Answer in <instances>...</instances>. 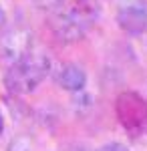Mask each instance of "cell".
<instances>
[{
	"instance_id": "cell-6",
	"label": "cell",
	"mask_w": 147,
	"mask_h": 151,
	"mask_svg": "<svg viewBox=\"0 0 147 151\" xmlns=\"http://www.w3.org/2000/svg\"><path fill=\"white\" fill-rule=\"evenodd\" d=\"M58 85L68 93H79L87 85V73L83 70V67L75 65V63H68L58 73Z\"/></svg>"
},
{
	"instance_id": "cell-1",
	"label": "cell",
	"mask_w": 147,
	"mask_h": 151,
	"mask_svg": "<svg viewBox=\"0 0 147 151\" xmlns=\"http://www.w3.org/2000/svg\"><path fill=\"white\" fill-rule=\"evenodd\" d=\"M99 14V0H58L53 8L50 28L58 40L75 42L89 32Z\"/></svg>"
},
{
	"instance_id": "cell-8",
	"label": "cell",
	"mask_w": 147,
	"mask_h": 151,
	"mask_svg": "<svg viewBox=\"0 0 147 151\" xmlns=\"http://www.w3.org/2000/svg\"><path fill=\"white\" fill-rule=\"evenodd\" d=\"M8 151H30V147H28L24 141H12Z\"/></svg>"
},
{
	"instance_id": "cell-2",
	"label": "cell",
	"mask_w": 147,
	"mask_h": 151,
	"mask_svg": "<svg viewBox=\"0 0 147 151\" xmlns=\"http://www.w3.org/2000/svg\"><path fill=\"white\" fill-rule=\"evenodd\" d=\"M48 69H50L48 57L45 52L32 48L20 63L12 65L10 69L6 70L4 83H6V87L10 89L12 93H20V95L30 93L46 79Z\"/></svg>"
},
{
	"instance_id": "cell-4",
	"label": "cell",
	"mask_w": 147,
	"mask_h": 151,
	"mask_svg": "<svg viewBox=\"0 0 147 151\" xmlns=\"http://www.w3.org/2000/svg\"><path fill=\"white\" fill-rule=\"evenodd\" d=\"M32 48V35L26 28H10L0 36V63L10 69L12 65L20 63Z\"/></svg>"
},
{
	"instance_id": "cell-7",
	"label": "cell",
	"mask_w": 147,
	"mask_h": 151,
	"mask_svg": "<svg viewBox=\"0 0 147 151\" xmlns=\"http://www.w3.org/2000/svg\"><path fill=\"white\" fill-rule=\"evenodd\" d=\"M97 151H129V149L125 147L123 143H117V141H113V143H105V145H101Z\"/></svg>"
},
{
	"instance_id": "cell-3",
	"label": "cell",
	"mask_w": 147,
	"mask_h": 151,
	"mask_svg": "<svg viewBox=\"0 0 147 151\" xmlns=\"http://www.w3.org/2000/svg\"><path fill=\"white\" fill-rule=\"evenodd\" d=\"M115 113L127 131H141L147 125V103L133 91H125L117 97Z\"/></svg>"
},
{
	"instance_id": "cell-9",
	"label": "cell",
	"mask_w": 147,
	"mask_h": 151,
	"mask_svg": "<svg viewBox=\"0 0 147 151\" xmlns=\"http://www.w3.org/2000/svg\"><path fill=\"white\" fill-rule=\"evenodd\" d=\"M4 22H6V14H4V10H2V6H0V28L4 26Z\"/></svg>"
},
{
	"instance_id": "cell-5",
	"label": "cell",
	"mask_w": 147,
	"mask_h": 151,
	"mask_svg": "<svg viewBox=\"0 0 147 151\" xmlns=\"http://www.w3.org/2000/svg\"><path fill=\"white\" fill-rule=\"evenodd\" d=\"M117 22L127 35H143L147 28V0H117Z\"/></svg>"
},
{
	"instance_id": "cell-10",
	"label": "cell",
	"mask_w": 147,
	"mask_h": 151,
	"mask_svg": "<svg viewBox=\"0 0 147 151\" xmlns=\"http://www.w3.org/2000/svg\"><path fill=\"white\" fill-rule=\"evenodd\" d=\"M2 131H4V119H2V113H0V135H2Z\"/></svg>"
}]
</instances>
